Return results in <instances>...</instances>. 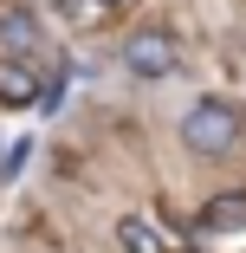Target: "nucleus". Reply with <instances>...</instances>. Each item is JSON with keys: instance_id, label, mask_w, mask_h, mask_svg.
<instances>
[{"instance_id": "f03ea898", "label": "nucleus", "mask_w": 246, "mask_h": 253, "mask_svg": "<svg viewBox=\"0 0 246 253\" xmlns=\"http://www.w3.org/2000/svg\"><path fill=\"white\" fill-rule=\"evenodd\" d=\"M123 65H130L136 78H169V72L181 65V45H175V33L142 26V33H130V39H123Z\"/></svg>"}, {"instance_id": "39448f33", "label": "nucleus", "mask_w": 246, "mask_h": 253, "mask_svg": "<svg viewBox=\"0 0 246 253\" xmlns=\"http://www.w3.org/2000/svg\"><path fill=\"white\" fill-rule=\"evenodd\" d=\"M201 227H208V234H233V227H246V195H220V201H208V208H201Z\"/></svg>"}, {"instance_id": "f257e3e1", "label": "nucleus", "mask_w": 246, "mask_h": 253, "mask_svg": "<svg viewBox=\"0 0 246 253\" xmlns=\"http://www.w3.org/2000/svg\"><path fill=\"white\" fill-rule=\"evenodd\" d=\"M181 143L201 149V156H227V149L240 143V111L220 104V97H201V104L181 117Z\"/></svg>"}, {"instance_id": "0eeeda50", "label": "nucleus", "mask_w": 246, "mask_h": 253, "mask_svg": "<svg viewBox=\"0 0 246 253\" xmlns=\"http://www.w3.org/2000/svg\"><path fill=\"white\" fill-rule=\"evenodd\" d=\"M65 20H78V26L104 20V0H65Z\"/></svg>"}, {"instance_id": "423d86ee", "label": "nucleus", "mask_w": 246, "mask_h": 253, "mask_svg": "<svg viewBox=\"0 0 246 253\" xmlns=\"http://www.w3.org/2000/svg\"><path fill=\"white\" fill-rule=\"evenodd\" d=\"M117 240H123L130 253H162V234H156L149 221H123V227H117Z\"/></svg>"}, {"instance_id": "20e7f679", "label": "nucleus", "mask_w": 246, "mask_h": 253, "mask_svg": "<svg viewBox=\"0 0 246 253\" xmlns=\"http://www.w3.org/2000/svg\"><path fill=\"white\" fill-rule=\"evenodd\" d=\"M33 97H39V78H33V65L0 59V104H33Z\"/></svg>"}, {"instance_id": "7ed1b4c3", "label": "nucleus", "mask_w": 246, "mask_h": 253, "mask_svg": "<svg viewBox=\"0 0 246 253\" xmlns=\"http://www.w3.org/2000/svg\"><path fill=\"white\" fill-rule=\"evenodd\" d=\"M0 45L20 52V59H45V33H39V20L26 7H7V13H0Z\"/></svg>"}]
</instances>
